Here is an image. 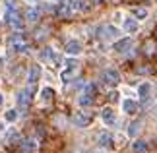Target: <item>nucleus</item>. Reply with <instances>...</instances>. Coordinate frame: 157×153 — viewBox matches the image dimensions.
<instances>
[{
	"instance_id": "obj_1",
	"label": "nucleus",
	"mask_w": 157,
	"mask_h": 153,
	"mask_svg": "<svg viewBox=\"0 0 157 153\" xmlns=\"http://www.w3.org/2000/svg\"><path fill=\"white\" fill-rule=\"evenodd\" d=\"M6 21H8L10 25L16 29V31H21V29H23V21H21V16H20V12H17L16 4L12 2V0L8 2V8H6Z\"/></svg>"
},
{
	"instance_id": "obj_3",
	"label": "nucleus",
	"mask_w": 157,
	"mask_h": 153,
	"mask_svg": "<svg viewBox=\"0 0 157 153\" xmlns=\"http://www.w3.org/2000/svg\"><path fill=\"white\" fill-rule=\"evenodd\" d=\"M91 122H93V116L89 113H74V116H72V124L78 128H86Z\"/></svg>"
},
{
	"instance_id": "obj_12",
	"label": "nucleus",
	"mask_w": 157,
	"mask_h": 153,
	"mask_svg": "<svg viewBox=\"0 0 157 153\" xmlns=\"http://www.w3.org/2000/svg\"><path fill=\"white\" fill-rule=\"evenodd\" d=\"M122 29H124L126 33H130V35H132V33H136L138 29H140V23H138L136 17H126L124 23H122Z\"/></svg>"
},
{
	"instance_id": "obj_30",
	"label": "nucleus",
	"mask_w": 157,
	"mask_h": 153,
	"mask_svg": "<svg viewBox=\"0 0 157 153\" xmlns=\"http://www.w3.org/2000/svg\"><path fill=\"white\" fill-rule=\"evenodd\" d=\"M2 101H4V99H2V93H0V105H2Z\"/></svg>"
},
{
	"instance_id": "obj_22",
	"label": "nucleus",
	"mask_w": 157,
	"mask_h": 153,
	"mask_svg": "<svg viewBox=\"0 0 157 153\" xmlns=\"http://www.w3.org/2000/svg\"><path fill=\"white\" fill-rule=\"evenodd\" d=\"M52 97H54V89H52V87H45L43 91H41V99H43L45 103L52 101Z\"/></svg>"
},
{
	"instance_id": "obj_26",
	"label": "nucleus",
	"mask_w": 157,
	"mask_h": 153,
	"mask_svg": "<svg viewBox=\"0 0 157 153\" xmlns=\"http://www.w3.org/2000/svg\"><path fill=\"white\" fill-rule=\"evenodd\" d=\"M35 147H37V142L35 140H27L25 145H23V153H29V151H33Z\"/></svg>"
},
{
	"instance_id": "obj_21",
	"label": "nucleus",
	"mask_w": 157,
	"mask_h": 153,
	"mask_svg": "<svg viewBox=\"0 0 157 153\" xmlns=\"http://www.w3.org/2000/svg\"><path fill=\"white\" fill-rule=\"evenodd\" d=\"M91 103H93V99H91V95H89V93H82L80 99H78V105H80V107H89Z\"/></svg>"
},
{
	"instance_id": "obj_23",
	"label": "nucleus",
	"mask_w": 157,
	"mask_h": 153,
	"mask_svg": "<svg viewBox=\"0 0 157 153\" xmlns=\"http://www.w3.org/2000/svg\"><path fill=\"white\" fill-rule=\"evenodd\" d=\"M74 10L76 12H87L89 6H87L86 0H74Z\"/></svg>"
},
{
	"instance_id": "obj_13",
	"label": "nucleus",
	"mask_w": 157,
	"mask_h": 153,
	"mask_svg": "<svg viewBox=\"0 0 157 153\" xmlns=\"http://www.w3.org/2000/svg\"><path fill=\"white\" fill-rule=\"evenodd\" d=\"M99 143L103 145L105 149H114V140H113V136H111L109 132L99 134Z\"/></svg>"
},
{
	"instance_id": "obj_27",
	"label": "nucleus",
	"mask_w": 157,
	"mask_h": 153,
	"mask_svg": "<svg viewBox=\"0 0 157 153\" xmlns=\"http://www.w3.org/2000/svg\"><path fill=\"white\" fill-rule=\"evenodd\" d=\"M109 97H111V99H114V101H117V99H118V93H117V91H114V93H111Z\"/></svg>"
},
{
	"instance_id": "obj_17",
	"label": "nucleus",
	"mask_w": 157,
	"mask_h": 153,
	"mask_svg": "<svg viewBox=\"0 0 157 153\" xmlns=\"http://www.w3.org/2000/svg\"><path fill=\"white\" fill-rule=\"evenodd\" d=\"M147 149H149V145L144 142V140H136V142L132 143V151L134 153H146Z\"/></svg>"
},
{
	"instance_id": "obj_29",
	"label": "nucleus",
	"mask_w": 157,
	"mask_h": 153,
	"mask_svg": "<svg viewBox=\"0 0 157 153\" xmlns=\"http://www.w3.org/2000/svg\"><path fill=\"white\" fill-rule=\"evenodd\" d=\"M27 2H33V4H37V2H39V0H27Z\"/></svg>"
},
{
	"instance_id": "obj_8",
	"label": "nucleus",
	"mask_w": 157,
	"mask_h": 153,
	"mask_svg": "<svg viewBox=\"0 0 157 153\" xmlns=\"http://www.w3.org/2000/svg\"><path fill=\"white\" fill-rule=\"evenodd\" d=\"M31 99H33V97L29 95L25 89H21L20 93H17V105L21 107V111H27V109H29V105H31Z\"/></svg>"
},
{
	"instance_id": "obj_11",
	"label": "nucleus",
	"mask_w": 157,
	"mask_h": 153,
	"mask_svg": "<svg viewBox=\"0 0 157 153\" xmlns=\"http://www.w3.org/2000/svg\"><path fill=\"white\" fill-rule=\"evenodd\" d=\"M78 72H80V66H66L60 78H62V82H64V83H68V82H72V79L78 76Z\"/></svg>"
},
{
	"instance_id": "obj_14",
	"label": "nucleus",
	"mask_w": 157,
	"mask_h": 153,
	"mask_svg": "<svg viewBox=\"0 0 157 153\" xmlns=\"http://www.w3.org/2000/svg\"><path fill=\"white\" fill-rule=\"evenodd\" d=\"M41 66H31V68H29V74H27V83H37L39 82V78H41Z\"/></svg>"
},
{
	"instance_id": "obj_9",
	"label": "nucleus",
	"mask_w": 157,
	"mask_h": 153,
	"mask_svg": "<svg viewBox=\"0 0 157 153\" xmlns=\"http://www.w3.org/2000/svg\"><path fill=\"white\" fill-rule=\"evenodd\" d=\"M64 52L68 54V56H78V54L82 52V43L80 41H68V43H66Z\"/></svg>"
},
{
	"instance_id": "obj_5",
	"label": "nucleus",
	"mask_w": 157,
	"mask_h": 153,
	"mask_svg": "<svg viewBox=\"0 0 157 153\" xmlns=\"http://www.w3.org/2000/svg\"><path fill=\"white\" fill-rule=\"evenodd\" d=\"M56 12H58L60 17H70V16L76 12V10H74V0H64V2L58 6Z\"/></svg>"
},
{
	"instance_id": "obj_6",
	"label": "nucleus",
	"mask_w": 157,
	"mask_h": 153,
	"mask_svg": "<svg viewBox=\"0 0 157 153\" xmlns=\"http://www.w3.org/2000/svg\"><path fill=\"white\" fill-rule=\"evenodd\" d=\"M10 47L14 48V51H17V52H27V43L23 41V37L21 35H16V37H12L10 39Z\"/></svg>"
},
{
	"instance_id": "obj_24",
	"label": "nucleus",
	"mask_w": 157,
	"mask_h": 153,
	"mask_svg": "<svg viewBox=\"0 0 157 153\" xmlns=\"http://www.w3.org/2000/svg\"><path fill=\"white\" fill-rule=\"evenodd\" d=\"M17 116H20V114H17L16 109H10V111H6V113H4L6 122H16V120H17Z\"/></svg>"
},
{
	"instance_id": "obj_28",
	"label": "nucleus",
	"mask_w": 157,
	"mask_h": 153,
	"mask_svg": "<svg viewBox=\"0 0 157 153\" xmlns=\"http://www.w3.org/2000/svg\"><path fill=\"white\" fill-rule=\"evenodd\" d=\"M4 130V122H0V132H2Z\"/></svg>"
},
{
	"instance_id": "obj_25",
	"label": "nucleus",
	"mask_w": 157,
	"mask_h": 153,
	"mask_svg": "<svg viewBox=\"0 0 157 153\" xmlns=\"http://www.w3.org/2000/svg\"><path fill=\"white\" fill-rule=\"evenodd\" d=\"M132 14H134L136 20H146V17H147V10L146 8H134Z\"/></svg>"
},
{
	"instance_id": "obj_2",
	"label": "nucleus",
	"mask_w": 157,
	"mask_h": 153,
	"mask_svg": "<svg viewBox=\"0 0 157 153\" xmlns=\"http://www.w3.org/2000/svg\"><path fill=\"white\" fill-rule=\"evenodd\" d=\"M120 72L118 70H114V68H107L105 72H103V82L107 83V85H111V87H117V85L120 83Z\"/></svg>"
},
{
	"instance_id": "obj_16",
	"label": "nucleus",
	"mask_w": 157,
	"mask_h": 153,
	"mask_svg": "<svg viewBox=\"0 0 157 153\" xmlns=\"http://www.w3.org/2000/svg\"><path fill=\"white\" fill-rule=\"evenodd\" d=\"M41 58H43V60H51V62L54 60L56 64L60 62V56H56V54H54V51H52V48H49V47L41 51Z\"/></svg>"
},
{
	"instance_id": "obj_4",
	"label": "nucleus",
	"mask_w": 157,
	"mask_h": 153,
	"mask_svg": "<svg viewBox=\"0 0 157 153\" xmlns=\"http://www.w3.org/2000/svg\"><path fill=\"white\" fill-rule=\"evenodd\" d=\"M101 120H103L107 126L117 124V113H114V109L113 107H105L103 111H101Z\"/></svg>"
},
{
	"instance_id": "obj_10",
	"label": "nucleus",
	"mask_w": 157,
	"mask_h": 153,
	"mask_svg": "<svg viewBox=\"0 0 157 153\" xmlns=\"http://www.w3.org/2000/svg\"><path fill=\"white\" fill-rule=\"evenodd\" d=\"M138 97H140L142 101H147L149 97H151V83L142 82L140 85H138Z\"/></svg>"
},
{
	"instance_id": "obj_20",
	"label": "nucleus",
	"mask_w": 157,
	"mask_h": 153,
	"mask_svg": "<svg viewBox=\"0 0 157 153\" xmlns=\"http://www.w3.org/2000/svg\"><path fill=\"white\" fill-rule=\"evenodd\" d=\"M118 33H120L118 27H114V25H107V27H105V37H107V39H117Z\"/></svg>"
},
{
	"instance_id": "obj_15",
	"label": "nucleus",
	"mask_w": 157,
	"mask_h": 153,
	"mask_svg": "<svg viewBox=\"0 0 157 153\" xmlns=\"http://www.w3.org/2000/svg\"><path fill=\"white\" fill-rule=\"evenodd\" d=\"M122 111L128 113V114H136L138 113V103L132 101V99H124L122 101Z\"/></svg>"
},
{
	"instance_id": "obj_19",
	"label": "nucleus",
	"mask_w": 157,
	"mask_h": 153,
	"mask_svg": "<svg viewBox=\"0 0 157 153\" xmlns=\"http://www.w3.org/2000/svg\"><path fill=\"white\" fill-rule=\"evenodd\" d=\"M39 16H41L39 8H29V10L25 12V20H27V21H37Z\"/></svg>"
},
{
	"instance_id": "obj_18",
	"label": "nucleus",
	"mask_w": 157,
	"mask_h": 153,
	"mask_svg": "<svg viewBox=\"0 0 157 153\" xmlns=\"http://www.w3.org/2000/svg\"><path fill=\"white\" fill-rule=\"evenodd\" d=\"M140 130H142V122H140V120L132 122V124L128 126V136H130V138H136L138 134H140Z\"/></svg>"
},
{
	"instance_id": "obj_7",
	"label": "nucleus",
	"mask_w": 157,
	"mask_h": 153,
	"mask_svg": "<svg viewBox=\"0 0 157 153\" xmlns=\"http://www.w3.org/2000/svg\"><path fill=\"white\" fill-rule=\"evenodd\" d=\"M130 47H132V39L130 37H124V39H118V41L113 43V51L114 52H126Z\"/></svg>"
}]
</instances>
